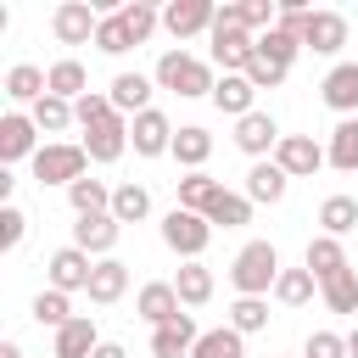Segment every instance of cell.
I'll return each mask as SVG.
<instances>
[{
	"instance_id": "obj_39",
	"label": "cell",
	"mask_w": 358,
	"mask_h": 358,
	"mask_svg": "<svg viewBox=\"0 0 358 358\" xmlns=\"http://www.w3.org/2000/svg\"><path fill=\"white\" fill-rule=\"evenodd\" d=\"M117 17H123V28H129V39H134V45H145V39L157 34V22H162V11H157V6H145V0L117 6Z\"/></svg>"
},
{
	"instance_id": "obj_36",
	"label": "cell",
	"mask_w": 358,
	"mask_h": 358,
	"mask_svg": "<svg viewBox=\"0 0 358 358\" xmlns=\"http://www.w3.org/2000/svg\"><path fill=\"white\" fill-rule=\"evenodd\" d=\"M319 224H324V235H347V229H358V201L352 196H324V207H319Z\"/></svg>"
},
{
	"instance_id": "obj_21",
	"label": "cell",
	"mask_w": 358,
	"mask_h": 358,
	"mask_svg": "<svg viewBox=\"0 0 358 358\" xmlns=\"http://www.w3.org/2000/svg\"><path fill=\"white\" fill-rule=\"evenodd\" d=\"M84 151H90V162H117L129 151V123L123 117H106L101 129H84Z\"/></svg>"
},
{
	"instance_id": "obj_42",
	"label": "cell",
	"mask_w": 358,
	"mask_h": 358,
	"mask_svg": "<svg viewBox=\"0 0 358 358\" xmlns=\"http://www.w3.org/2000/svg\"><path fill=\"white\" fill-rule=\"evenodd\" d=\"M95 45H101L106 56H123V50H134V39H129V28H123V17H117V11H101Z\"/></svg>"
},
{
	"instance_id": "obj_13",
	"label": "cell",
	"mask_w": 358,
	"mask_h": 358,
	"mask_svg": "<svg viewBox=\"0 0 358 358\" xmlns=\"http://www.w3.org/2000/svg\"><path fill=\"white\" fill-rule=\"evenodd\" d=\"M117 235H123V224H117L112 213H95V218H78V224H73V246L90 252V257H112Z\"/></svg>"
},
{
	"instance_id": "obj_6",
	"label": "cell",
	"mask_w": 358,
	"mask_h": 358,
	"mask_svg": "<svg viewBox=\"0 0 358 358\" xmlns=\"http://www.w3.org/2000/svg\"><path fill=\"white\" fill-rule=\"evenodd\" d=\"M45 274H50V291H90V274H95V257L90 252H78V246H62V252H50V263H45Z\"/></svg>"
},
{
	"instance_id": "obj_20",
	"label": "cell",
	"mask_w": 358,
	"mask_h": 358,
	"mask_svg": "<svg viewBox=\"0 0 358 358\" xmlns=\"http://www.w3.org/2000/svg\"><path fill=\"white\" fill-rule=\"evenodd\" d=\"M106 101L117 106V117H123V112L140 117V112H151V78H145V73H117L112 90H106Z\"/></svg>"
},
{
	"instance_id": "obj_17",
	"label": "cell",
	"mask_w": 358,
	"mask_h": 358,
	"mask_svg": "<svg viewBox=\"0 0 358 358\" xmlns=\"http://www.w3.org/2000/svg\"><path fill=\"white\" fill-rule=\"evenodd\" d=\"M280 140H285V134H280V123H274L268 112H252V117H241V123H235V145H241L246 157H257V162H263Z\"/></svg>"
},
{
	"instance_id": "obj_44",
	"label": "cell",
	"mask_w": 358,
	"mask_h": 358,
	"mask_svg": "<svg viewBox=\"0 0 358 358\" xmlns=\"http://www.w3.org/2000/svg\"><path fill=\"white\" fill-rule=\"evenodd\" d=\"M285 73H291V67L268 62L263 50H252V62H246V78H252V90H280V84H285Z\"/></svg>"
},
{
	"instance_id": "obj_38",
	"label": "cell",
	"mask_w": 358,
	"mask_h": 358,
	"mask_svg": "<svg viewBox=\"0 0 358 358\" xmlns=\"http://www.w3.org/2000/svg\"><path fill=\"white\" fill-rule=\"evenodd\" d=\"M34 319L50 324V330H62V324H73L78 313H73V296H67V291H39V296H34Z\"/></svg>"
},
{
	"instance_id": "obj_24",
	"label": "cell",
	"mask_w": 358,
	"mask_h": 358,
	"mask_svg": "<svg viewBox=\"0 0 358 358\" xmlns=\"http://www.w3.org/2000/svg\"><path fill=\"white\" fill-rule=\"evenodd\" d=\"M123 291H129V263H117V257H101V263H95V274H90V302L112 308Z\"/></svg>"
},
{
	"instance_id": "obj_32",
	"label": "cell",
	"mask_w": 358,
	"mask_h": 358,
	"mask_svg": "<svg viewBox=\"0 0 358 358\" xmlns=\"http://www.w3.org/2000/svg\"><path fill=\"white\" fill-rule=\"evenodd\" d=\"M319 296H324L330 313H358V268H341L336 280H324Z\"/></svg>"
},
{
	"instance_id": "obj_46",
	"label": "cell",
	"mask_w": 358,
	"mask_h": 358,
	"mask_svg": "<svg viewBox=\"0 0 358 358\" xmlns=\"http://www.w3.org/2000/svg\"><path fill=\"white\" fill-rule=\"evenodd\" d=\"M302 358H347V336H336V330H313L308 347H302Z\"/></svg>"
},
{
	"instance_id": "obj_1",
	"label": "cell",
	"mask_w": 358,
	"mask_h": 358,
	"mask_svg": "<svg viewBox=\"0 0 358 358\" xmlns=\"http://www.w3.org/2000/svg\"><path fill=\"white\" fill-rule=\"evenodd\" d=\"M274 280H280V252L268 241H246L229 263V285L241 296H263V291H274Z\"/></svg>"
},
{
	"instance_id": "obj_3",
	"label": "cell",
	"mask_w": 358,
	"mask_h": 358,
	"mask_svg": "<svg viewBox=\"0 0 358 358\" xmlns=\"http://www.w3.org/2000/svg\"><path fill=\"white\" fill-rule=\"evenodd\" d=\"M90 173V151L84 145H62V140H50V145H39V157H34V179L39 185H78Z\"/></svg>"
},
{
	"instance_id": "obj_41",
	"label": "cell",
	"mask_w": 358,
	"mask_h": 358,
	"mask_svg": "<svg viewBox=\"0 0 358 358\" xmlns=\"http://www.w3.org/2000/svg\"><path fill=\"white\" fill-rule=\"evenodd\" d=\"M207 224H224V229H241V224H252V201H246V196H235V190H224V196L213 201V213H207Z\"/></svg>"
},
{
	"instance_id": "obj_4",
	"label": "cell",
	"mask_w": 358,
	"mask_h": 358,
	"mask_svg": "<svg viewBox=\"0 0 358 358\" xmlns=\"http://www.w3.org/2000/svg\"><path fill=\"white\" fill-rule=\"evenodd\" d=\"M207 241H213V224H207L201 213H185V207H173V213L162 218V246H168V252H179L185 263H201Z\"/></svg>"
},
{
	"instance_id": "obj_22",
	"label": "cell",
	"mask_w": 358,
	"mask_h": 358,
	"mask_svg": "<svg viewBox=\"0 0 358 358\" xmlns=\"http://www.w3.org/2000/svg\"><path fill=\"white\" fill-rule=\"evenodd\" d=\"M285 185H291V179H285V168H280L274 157H268V162H252V173H246V201H252V207H257V201L274 207V201L285 196Z\"/></svg>"
},
{
	"instance_id": "obj_16",
	"label": "cell",
	"mask_w": 358,
	"mask_h": 358,
	"mask_svg": "<svg viewBox=\"0 0 358 358\" xmlns=\"http://www.w3.org/2000/svg\"><path fill=\"white\" fill-rule=\"evenodd\" d=\"M341 45H347V17H341V11H313V17H308V34H302V50L336 56Z\"/></svg>"
},
{
	"instance_id": "obj_26",
	"label": "cell",
	"mask_w": 358,
	"mask_h": 358,
	"mask_svg": "<svg viewBox=\"0 0 358 358\" xmlns=\"http://www.w3.org/2000/svg\"><path fill=\"white\" fill-rule=\"evenodd\" d=\"M173 157H179V168H190V173H201V162L213 157V134H207L201 123H185V129L173 134Z\"/></svg>"
},
{
	"instance_id": "obj_29",
	"label": "cell",
	"mask_w": 358,
	"mask_h": 358,
	"mask_svg": "<svg viewBox=\"0 0 358 358\" xmlns=\"http://www.w3.org/2000/svg\"><path fill=\"white\" fill-rule=\"evenodd\" d=\"M173 291H179V302H185V308H201V302L213 296V268H207V263H179Z\"/></svg>"
},
{
	"instance_id": "obj_5",
	"label": "cell",
	"mask_w": 358,
	"mask_h": 358,
	"mask_svg": "<svg viewBox=\"0 0 358 358\" xmlns=\"http://www.w3.org/2000/svg\"><path fill=\"white\" fill-rule=\"evenodd\" d=\"M324 157H330V151H324L313 134H285V140L274 145V162L285 168V179H308V173H319Z\"/></svg>"
},
{
	"instance_id": "obj_33",
	"label": "cell",
	"mask_w": 358,
	"mask_h": 358,
	"mask_svg": "<svg viewBox=\"0 0 358 358\" xmlns=\"http://www.w3.org/2000/svg\"><path fill=\"white\" fill-rule=\"evenodd\" d=\"M190 358H246V336L241 330H201V341H196V352Z\"/></svg>"
},
{
	"instance_id": "obj_43",
	"label": "cell",
	"mask_w": 358,
	"mask_h": 358,
	"mask_svg": "<svg viewBox=\"0 0 358 358\" xmlns=\"http://www.w3.org/2000/svg\"><path fill=\"white\" fill-rule=\"evenodd\" d=\"M257 50H263L268 62H280V67H291V62H296V50H302V39H291V34H280V28H268V34H257Z\"/></svg>"
},
{
	"instance_id": "obj_37",
	"label": "cell",
	"mask_w": 358,
	"mask_h": 358,
	"mask_svg": "<svg viewBox=\"0 0 358 358\" xmlns=\"http://www.w3.org/2000/svg\"><path fill=\"white\" fill-rule=\"evenodd\" d=\"M313 291H319V280H313L308 268H280V280H274V296H280L285 308H302V302H313Z\"/></svg>"
},
{
	"instance_id": "obj_45",
	"label": "cell",
	"mask_w": 358,
	"mask_h": 358,
	"mask_svg": "<svg viewBox=\"0 0 358 358\" xmlns=\"http://www.w3.org/2000/svg\"><path fill=\"white\" fill-rule=\"evenodd\" d=\"M73 112H78V123H84V129H101L106 117H117V106H112L101 90H90L84 101H73Z\"/></svg>"
},
{
	"instance_id": "obj_23",
	"label": "cell",
	"mask_w": 358,
	"mask_h": 358,
	"mask_svg": "<svg viewBox=\"0 0 358 358\" xmlns=\"http://www.w3.org/2000/svg\"><path fill=\"white\" fill-rule=\"evenodd\" d=\"M95 347H101L95 319H90V313H78L73 324H62V330H56V352H50V358H95Z\"/></svg>"
},
{
	"instance_id": "obj_30",
	"label": "cell",
	"mask_w": 358,
	"mask_h": 358,
	"mask_svg": "<svg viewBox=\"0 0 358 358\" xmlns=\"http://www.w3.org/2000/svg\"><path fill=\"white\" fill-rule=\"evenodd\" d=\"M324 162L341 168V173L358 168V117H341V123L330 129V157H324Z\"/></svg>"
},
{
	"instance_id": "obj_49",
	"label": "cell",
	"mask_w": 358,
	"mask_h": 358,
	"mask_svg": "<svg viewBox=\"0 0 358 358\" xmlns=\"http://www.w3.org/2000/svg\"><path fill=\"white\" fill-rule=\"evenodd\" d=\"M0 358H22V347L17 341H0Z\"/></svg>"
},
{
	"instance_id": "obj_14",
	"label": "cell",
	"mask_w": 358,
	"mask_h": 358,
	"mask_svg": "<svg viewBox=\"0 0 358 358\" xmlns=\"http://www.w3.org/2000/svg\"><path fill=\"white\" fill-rule=\"evenodd\" d=\"M179 291H173V280H151V285H140V296H134V313L157 330V324H168V319H179Z\"/></svg>"
},
{
	"instance_id": "obj_15",
	"label": "cell",
	"mask_w": 358,
	"mask_h": 358,
	"mask_svg": "<svg viewBox=\"0 0 358 358\" xmlns=\"http://www.w3.org/2000/svg\"><path fill=\"white\" fill-rule=\"evenodd\" d=\"M319 95H324V106H330V112L352 117V112H358V62H336V67L324 73Z\"/></svg>"
},
{
	"instance_id": "obj_10",
	"label": "cell",
	"mask_w": 358,
	"mask_h": 358,
	"mask_svg": "<svg viewBox=\"0 0 358 358\" xmlns=\"http://www.w3.org/2000/svg\"><path fill=\"white\" fill-rule=\"evenodd\" d=\"M95 28H101V17H95L84 0L56 6V17H50V34H56L62 45H90V39H95Z\"/></svg>"
},
{
	"instance_id": "obj_8",
	"label": "cell",
	"mask_w": 358,
	"mask_h": 358,
	"mask_svg": "<svg viewBox=\"0 0 358 358\" xmlns=\"http://www.w3.org/2000/svg\"><path fill=\"white\" fill-rule=\"evenodd\" d=\"M213 22H218V6H213V0H173V6L162 11V28H168L173 39L213 34Z\"/></svg>"
},
{
	"instance_id": "obj_40",
	"label": "cell",
	"mask_w": 358,
	"mask_h": 358,
	"mask_svg": "<svg viewBox=\"0 0 358 358\" xmlns=\"http://www.w3.org/2000/svg\"><path fill=\"white\" fill-rule=\"evenodd\" d=\"M229 330H241V336L268 330V302H263V296H241V302L229 308Z\"/></svg>"
},
{
	"instance_id": "obj_35",
	"label": "cell",
	"mask_w": 358,
	"mask_h": 358,
	"mask_svg": "<svg viewBox=\"0 0 358 358\" xmlns=\"http://www.w3.org/2000/svg\"><path fill=\"white\" fill-rule=\"evenodd\" d=\"M145 213H151V190L145 185H117L112 190V218L117 224H140Z\"/></svg>"
},
{
	"instance_id": "obj_48",
	"label": "cell",
	"mask_w": 358,
	"mask_h": 358,
	"mask_svg": "<svg viewBox=\"0 0 358 358\" xmlns=\"http://www.w3.org/2000/svg\"><path fill=\"white\" fill-rule=\"evenodd\" d=\"M95 358H129V352H123L117 341H101V347H95Z\"/></svg>"
},
{
	"instance_id": "obj_27",
	"label": "cell",
	"mask_w": 358,
	"mask_h": 358,
	"mask_svg": "<svg viewBox=\"0 0 358 358\" xmlns=\"http://www.w3.org/2000/svg\"><path fill=\"white\" fill-rule=\"evenodd\" d=\"M50 95H62V101H84V95H90V73H84L78 56H62V62L50 67Z\"/></svg>"
},
{
	"instance_id": "obj_34",
	"label": "cell",
	"mask_w": 358,
	"mask_h": 358,
	"mask_svg": "<svg viewBox=\"0 0 358 358\" xmlns=\"http://www.w3.org/2000/svg\"><path fill=\"white\" fill-rule=\"evenodd\" d=\"M28 117L39 123V134H62L67 123H78L73 101H62V95H45V101H34V112H28Z\"/></svg>"
},
{
	"instance_id": "obj_7",
	"label": "cell",
	"mask_w": 358,
	"mask_h": 358,
	"mask_svg": "<svg viewBox=\"0 0 358 358\" xmlns=\"http://www.w3.org/2000/svg\"><path fill=\"white\" fill-rule=\"evenodd\" d=\"M173 123H168V112H140L134 123H129V145H134V157H162V151H173Z\"/></svg>"
},
{
	"instance_id": "obj_12",
	"label": "cell",
	"mask_w": 358,
	"mask_h": 358,
	"mask_svg": "<svg viewBox=\"0 0 358 358\" xmlns=\"http://www.w3.org/2000/svg\"><path fill=\"white\" fill-rule=\"evenodd\" d=\"M34 134H39V123H34L28 112H6V117H0V162H22V157H39Z\"/></svg>"
},
{
	"instance_id": "obj_28",
	"label": "cell",
	"mask_w": 358,
	"mask_h": 358,
	"mask_svg": "<svg viewBox=\"0 0 358 358\" xmlns=\"http://www.w3.org/2000/svg\"><path fill=\"white\" fill-rule=\"evenodd\" d=\"M6 95H11V101H45V95H50V73H39L34 62H17V67L6 73Z\"/></svg>"
},
{
	"instance_id": "obj_50",
	"label": "cell",
	"mask_w": 358,
	"mask_h": 358,
	"mask_svg": "<svg viewBox=\"0 0 358 358\" xmlns=\"http://www.w3.org/2000/svg\"><path fill=\"white\" fill-rule=\"evenodd\" d=\"M347 358H358V324H352V336H347Z\"/></svg>"
},
{
	"instance_id": "obj_9",
	"label": "cell",
	"mask_w": 358,
	"mask_h": 358,
	"mask_svg": "<svg viewBox=\"0 0 358 358\" xmlns=\"http://www.w3.org/2000/svg\"><path fill=\"white\" fill-rule=\"evenodd\" d=\"M196 341H201L196 319H190V313H179V319H168V324H157V330H151V358H190V352H196Z\"/></svg>"
},
{
	"instance_id": "obj_18",
	"label": "cell",
	"mask_w": 358,
	"mask_h": 358,
	"mask_svg": "<svg viewBox=\"0 0 358 358\" xmlns=\"http://www.w3.org/2000/svg\"><path fill=\"white\" fill-rule=\"evenodd\" d=\"M252 101H257V90H252V78H246V73H224V78L213 84V106H218V112H229L235 123L257 112Z\"/></svg>"
},
{
	"instance_id": "obj_47",
	"label": "cell",
	"mask_w": 358,
	"mask_h": 358,
	"mask_svg": "<svg viewBox=\"0 0 358 358\" xmlns=\"http://www.w3.org/2000/svg\"><path fill=\"white\" fill-rule=\"evenodd\" d=\"M22 235H28V218H22V207H0V246L11 252V246H22Z\"/></svg>"
},
{
	"instance_id": "obj_11",
	"label": "cell",
	"mask_w": 358,
	"mask_h": 358,
	"mask_svg": "<svg viewBox=\"0 0 358 358\" xmlns=\"http://www.w3.org/2000/svg\"><path fill=\"white\" fill-rule=\"evenodd\" d=\"M207 39H213V62L224 73H246V62L257 50V34H246V28H213Z\"/></svg>"
},
{
	"instance_id": "obj_2",
	"label": "cell",
	"mask_w": 358,
	"mask_h": 358,
	"mask_svg": "<svg viewBox=\"0 0 358 358\" xmlns=\"http://www.w3.org/2000/svg\"><path fill=\"white\" fill-rule=\"evenodd\" d=\"M157 84L162 90H173V95H185V101H196V95H213V67L201 62V56H190V50H162V62H157Z\"/></svg>"
},
{
	"instance_id": "obj_31",
	"label": "cell",
	"mask_w": 358,
	"mask_h": 358,
	"mask_svg": "<svg viewBox=\"0 0 358 358\" xmlns=\"http://www.w3.org/2000/svg\"><path fill=\"white\" fill-rule=\"evenodd\" d=\"M67 201H73V213H78V218H95V213H112V190H106L101 179H90V173H84V179H78V185L67 190Z\"/></svg>"
},
{
	"instance_id": "obj_25",
	"label": "cell",
	"mask_w": 358,
	"mask_h": 358,
	"mask_svg": "<svg viewBox=\"0 0 358 358\" xmlns=\"http://www.w3.org/2000/svg\"><path fill=\"white\" fill-rule=\"evenodd\" d=\"M218 196H224V185H218V179H213L207 168H201V173H185V179H179V207H185V213H201V218H207Z\"/></svg>"
},
{
	"instance_id": "obj_19",
	"label": "cell",
	"mask_w": 358,
	"mask_h": 358,
	"mask_svg": "<svg viewBox=\"0 0 358 358\" xmlns=\"http://www.w3.org/2000/svg\"><path fill=\"white\" fill-rule=\"evenodd\" d=\"M302 268L324 285V280H336V274H341V268H352V263H347V252H341V241H336V235H313V241H308V252H302Z\"/></svg>"
}]
</instances>
